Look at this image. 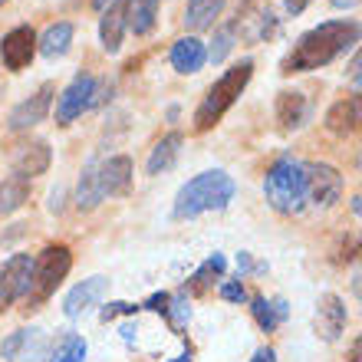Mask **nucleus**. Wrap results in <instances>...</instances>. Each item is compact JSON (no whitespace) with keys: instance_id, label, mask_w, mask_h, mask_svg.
I'll use <instances>...</instances> for the list:
<instances>
[{"instance_id":"1","label":"nucleus","mask_w":362,"mask_h":362,"mask_svg":"<svg viewBox=\"0 0 362 362\" xmlns=\"http://www.w3.org/2000/svg\"><path fill=\"white\" fill-rule=\"evenodd\" d=\"M362 40L359 20H326L320 27L306 30L303 37L293 43V49L284 57L280 73H310V69H323L333 59H339L346 49H353Z\"/></svg>"},{"instance_id":"2","label":"nucleus","mask_w":362,"mask_h":362,"mask_svg":"<svg viewBox=\"0 0 362 362\" xmlns=\"http://www.w3.org/2000/svg\"><path fill=\"white\" fill-rule=\"evenodd\" d=\"M234 178L228 172H221V168H211V172H201L188 181V185H181L178 194H175V208L172 214L178 221H191L204 214V211H224L234 198Z\"/></svg>"},{"instance_id":"3","label":"nucleus","mask_w":362,"mask_h":362,"mask_svg":"<svg viewBox=\"0 0 362 362\" xmlns=\"http://www.w3.org/2000/svg\"><path fill=\"white\" fill-rule=\"evenodd\" d=\"M250 76H254V59H240L238 66H230L224 76L208 89V95L201 99V105L194 109V129L198 132H208L224 119L230 105L240 99V93L247 89Z\"/></svg>"},{"instance_id":"4","label":"nucleus","mask_w":362,"mask_h":362,"mask_svg":"<svg viewBox=\"0 0 362 362\" xmlns=\"http://www.w3.org/2000/svg\"><path fill=\"white\" fill-rule=\"evenodd\" d=\"M264 198L280 214H300L306 204V181H303V162H296L290 155L276 158L267 168L264 178Z\"/></svg>"},{"instance_id":"5","label":"nucleus","mask_w":362,"mask_h":362,"mask_svg":"<svg viewBox=\"0 0 362 362\" xmlns=\"http://www.w3.org/2000/svg\"><path fill=\"white\" fill-rule=\"evenodd\" d=\"M69 267H73V254L66 244H49L37 260H33V280H30V306L47 303L57 293V286L66 280Z\"/></svg>"},{"instance_id":"6","label":"nucleus","mask_w":362,"mask_h":362,"mask_svg":"<svg viewBox=\"0 0 362 362\" xmlns=\"http://www.w3.org/2000/svg\"><path fill=\"white\" fill-rule=\"evenodd\" d=\"M303 181H306V198L320 204V208H333L343 198V175L326 162H303Z\"/></svg>"},{"instance_id":"7","label":"nucleus","mask_w":362,"mask_h":362,"mask_svg":"<svg viewBox=\"0 0 362 362\" xmlns=\"http://www.w3.org/2000/svg\"><path fill=\"white\" fill-rule=\"evenodd\" d=\"M95 83H99L95 76L83 73V76H76L63 93H59V99H57V122L59 125L76 122L83 112L95 109Z\"/></svg>"},{"instance_id":"8","label":"nucleus","mask_w":362,"mask_h":362,"mask_svg":"<svg viewBox=\"0 0 362 362\" xmlns=\"http://www.w3.org/2000/svg\"><path fill=\"white\" fill-rule=\"evenodd\" d=\"M30 280H33V257L13 254L0 270V313L30 293Z\"/></svg>"},{"instance_id":"9","label":"nucleus","mask_w":362,"mask_h":362,"mask_svg":"<svg viewBox=\"0 0 362 362\" xmlns=\"http://www.w3.org/2000/svg\"><path fill=\"white\" fill-rule=\"evenodd\" d=\"M53 95H57V86H53V83H43V86L30 95V99H23V103H17L13 109H10L7 129L10 132H27V129H33V125L47 122L49 105H53Z\"/></svg>"},{"instance_id":"10","label":"nucleus","mask_w":362,"mask_h":362,"mask_svg":"<svg viewBox=\"0 0 362 362\" xmlns=\"http://www.w3.org/2000/svg\"><path fill=\"white\" fill-rule=\"evenodd\" d=\"M37 57V33L33 27H13L7 37L0 40V63L10 73H20L27 69Z\"/></svg>"},{"instance_id":"11","label":"nucleus","mask_w":362,"mask_h":362,"mask_svg":"<svg viewBox=\"0 0 362 362\" xmlns=\"http://www.w3.org/2000/svg\"><path fill=\"white\" fill-rule=\"evenodd\" d=\"M323 125L333 135H356L362 132V95H346V99H336L329 109H326Z\"/></svg>"},{"instance_id":"12","label":"nucleus","mask_w":362,"mask_h":362,"mask_svg":"<svg viewBox=\"0 0 362 362\" xmlns=\"http://www.w3.org/2000/svg\"><path fill=\"white\" fill-rule=\"evenodd\" d=\"M129 7H132V0H112V4L103 10L99 40H103L105 53H119V49H122L125 30H129Z\"/></svg>"},{"instance_id":"13","label":"nucleus","mask_w":362,"mask_h":362,"mask_svg":"<svg viewBox=\"0 0 362 362\" xmlns=\"http://www.w3.org/2000/svg\"><path fill=\"white\" fill-rule=\"evenodd\" d=\"M95 175H99L103 198H119L132 185V158L129 155H112L105 162H95Z\"/></svg>"},{"instance_id":"14","label":"nucleus","mask_w":362,"mask_h":362,"mask_svg":"<svg viewBox=\"0 0 362 362\" xmlns=\"http://www.w3.org/2000/svg\"><path fill=\"white\" fill-rule=\"evenodd\" d=\"M49 162H53V152H49V142L43 139H33V142H23L13 155V175L23 181L37 178V175H47Z\"/></svg>"},{"instance_id":"15","label":"nucleus","mask_w":362,"mask_h":362,"mask_svg":"<svg viewBox=\"0 0 362 362\" xmlns=\"http://www.w3.org/2000/svg\"><path fill=\"white\" fill-rule=\"evenodd\" d=\"M346 329V303L336 293H323L316 303V336L326 343H336Z\"/></svg>"},{"instance_id":"16","label":"nucleus","mask_w":362,"mask_h":362,"mask_svg":"<svg viewBox=\"0 0 362 362\" xmlns=\"http://www.w3.org/2000/svg\"><path fill=\"white\" fill-rule=\"evenodd\" d=\"M310 99L303 93H296V89H284V93L276 95V122L284 125L286 132H293V129H303L310 122Z\"/></svg>"},{"instance_id":"17","label":"nucleus","mask_w":362,"mask_h":362,"mask_svg":"<svg viewBox=\"0 0 362 362\" xmlns=\"http://www.w3.org/2000/svg\"><path fill=\"white\" fill-rule=\"evenodd\" d=\"M105 286H109V280H105V276H89V280L76 284V286H73V290L66 293V300H63V313H66V316L86 313L89 306H95L99 300H103Z\"/></svg>"},{"instance_id":"18","label":"nucleus","mask_w":362,"mask_h":362,"mask_svg":"<svg viewBox=\"0 0 362 362\" xmlns=\"http://www.w3.org/2000/svg\"><path fill=\"white\" fill-rule=\"evenodd\" d=\"M204 63H208V47H204L198 37H181V40H175V47H172V66L178 69L181 76L198 73Z\"/></svg>"},{"instance_id":"19","label":"nucleus","mask_w":362,"mask_h":362,"mask_svg":"<svg viewBox=\"0 0 362 362\" xmlns=\"http://www.w3.org/2000/svg\"><path fill=\"white\" fill-rule=\"evenodd\" d=\"M228 0H188L185 7V27L191 30V37L201 33V30H211L218 23V17L224 13Z\"/></svg>"},{"instance_id":"20","label":"nucleus","mask_w":362,"mask_h":362,"mask_svg":"<svg viewBox=\"0 0 362 362\" xmlns=\"http://www.w3.org/2000/svg\"><path fill=\"white\" fill-rule=\"evenodd\" d=\"M181 145H185L181 132H168V135H162V139H158V142L152 145V152H148L145 172H148V175H162V172H168V168H172V165L178 162Z\"/></svg>"},{"instance_id":"21","label":"nucleus","mask_w":362,"mask_h":362,"mask_svg":"<svg viewBox=\"0 0 362 362\" xmlns=\"http://www.w3.org/2000/svg\"><path fill=\"white\" fill-rule=\"evenodd\" d=\"M73 23H66V20H59V23H49L43 33L37 37V49L43 53L47 59H57V57H63L69 49V43H73Z\"/></svg>"},{"instance_id":"22","label":"nucleus","mask_w":362,"mask_h":362,"mask_svg":"<svg viewBox=\"0 0 362 362\" xmlns=\"http://www.w3.org/2000/svg\"><path fill=\"white\" fill-rule=\"evenodd\" d=\"M250 313H254V320H257V326L264 329V333H274L276 326H280V320L286 316V303L284 300L254 296V300H250Z\"/></svg>"},{"instance_id":"23","label":"nucleus","mask_w":362,"mask_h":362,"mask_svg":"<svg viewBox=\"0 0 362 362\" xmlns=\"http://www.w3.org/2000/svg\"><path fill=\"white\" fill-rule=\"evenodd\" d=\"M30 201V181L23 178H7L4 185H0V218H7V214H13L17 208H23Z\"/></svg>"},{"instance_id":"24","label":"nucleus","mask_w":362,"mask_h":362,"mask_svg":"<svg viewBox=\"0 0 362 362\" xmlns=\"http://www.w3.org/2000/svg\"><path fill=\"white\" fill-rule=\"evenodd\" d=\"M155 13H158V0H132V7H129V30L135 37L152 33Z\"/></svg>"},{"instance_id":"25","label":"nucleus","mask_w":362,"mask_h":362,"mask_svg":"<svg viewBox=\"0 0 362 362\" xmlns=\"http://www.w3.org/2000/svg\"><path fill=\"white\" fill-rule=\"evenodd\" d=\"M224 267H228V260L221 257V254L208 257L198 270H194V276L188 280V290H191V293H204V290H208V284H211V276H221V274H224Z\"/></svg>"},{"instance_id":"26","label":"nucleus","mask_w":362,"mask_h":362,"mask_svg":"<svg viewBox=\"0 0 362 362\" xmlns=\"http://www.w3.org/2000/svg\"><path fill=\"white\" fill-rule=\"evenodd\" d=\"M83 359H86V339L76 333L63 336L57 349H53V356H49V362H83Z\"/></svg>"},{"instance_id":"27","label":"nucleus","mask_w":362,"mask_h":362,"mask_svg":"<svg viewBox=\"0 0 362 362\" xmlns=\"http://www.w3.org/2000/svg\"><path fill=\"white\" fill-rule=\"evenodd\" d=\"M234 37H238V23H228V27L214 30V40H211V49H208L211 63H221L234 49Z\"/></svg>"},{"instance_id":"28","label":"nucleus","mask_w":362,"mask_h":362,"mask_svg":"<svg viewBox=\"0 0 362 362\" xmlns=\"http://www.w3.org/2000/svg\"><path fill=\"white\" fill-rule=\"evenodd\" d=\"M30 336H27V329H17V333H10L7 339H4V346H0V356L4 359H17V353L23 349V343H27Z\"/></svg>"},{"instance_id":"29","label":"nucleus","mask_w":362,"mask_h":362,"mask_svg":"<svg viewBox=\"0 0 362 362\" xmlns=\"http://www.w3.org/2000/svg\"><path fill=\"white\" fill-rule=\"evenodd\" d=\"M168 316H172V326H175V329H181V326L191 320L188 303H185V300H172V303H168Z\"/></svg>"},{"instance_id":"30","label":"nucleus","mask_w":362,"mask_h":362,"mask_svg":"<svg viewBox=\"0 0 362 362\" xmlns=\"http://www.w3.org/2000/svg\"><path fill=\"white\" fill-rule=\"evenodd\" d=\"M221 296H224V300H230V303H244V300H247V290H244V286L234 280V284H224V286H221Z\"/></svg>"},{"instance_id":"31","label":"nucleus","mask_w":362,"mask_h":362,"mask_svg":"<svg viewBox=\"0 0 362 362\" xmlns=\"http://www.w3.org/2000/svg\"><path fill=\"white\" fill-rule=\"evenodd\" d=\"M139 306H132V303H109L103 310V320H112V316H119V313H135Z\"/></svg>"},{"instance_id":"32","label":"nucleus","mask_w":362,"mask_h":362,"mask_svg":"<svg viewBox=\"0 0 362 362\" xmlns=\"http://www.w3.org/2000/svg\"><path fill=\"white\" fill-rule=\"evenodd\" d=\"M168 303H172V296L168 293H155L145 306H148V310H158V313H168Z\"/></svg>"},{"instance_id":"33","label":"nucleus","mask_w":362,"mask_h":362,"mask_svg":"<svg viewBox=\"0 0 362 362\" xmlns=\"http://www.w3.org/2000/svg\"><path fill=\"white\" fill-rule=\"evenodd\" d=\"M310 4H313V0H284V7H286V13H290V17H300Z\"/></svg>"},{"instance_id":"34","label":"nucleus","mask_w":362,"mask_h":362,"mask_svg":"<svg viewBox=\"0 0 362 362\" xmlns=\"http://www.w3.org/2000/svg\"><path fill=\"white\" fill-rule=\"evenodd\" d=\"M349 79H353V83H362V49L353 57V63H349Z\"/></svg>"},{"instance_id":"35","label":"nucleus","mask_w":362,"mask_h":362,"mask_svg":"<svg viewBox=\"0 0 362 362\" xmlns=\"http://www.w3.org/2000/svg\"><path fill=\"white\" fill-rule=\"evenodd\" d=\"M250 362H276V353L270 349V346H264V349H257V353H254V359H250Z\"/></svg>"},{"instance_id":"36","label":"nucleus","mask_w":362,"mask_h":362,"mask_svg":"<svg viewBox=\"0 0 362 362\" xmlns=\"http://www.w3.org/2000/svg\"><path fill=\"white\" fill-rule=\"evenodd\" d=\"M346 362H362V336H359V339H353V346H349V356H346Z\"/></svg>"},{"instance_id":"37","label":"nucleus","mask_w":362,"mask_h":362,"mask_svg":"<svg viewBox=\"0 0 362 362\" xmlns=\"http://www.w3.org/2000/svg\"><path fill=\"white\" fill-rule=\"evenodd\" d=\"M49 211H53V214L63 211V191H53V194H49Z\"/></svg>"},{"instance_id":"38","label":"nucleus","mask_w":362,"mask_h":362,"mask_svg":"<svg viewBox=\"0 0 362 362\" xmlns=\"http://www.w3.org/2000/svg\"><path fill=\"white\" fill-rule=\"evenodd\" d=\"M329 4H333L336 10H353L356 4H359V0H329Z\"/></svg>"},{"instance_id":"39","label":"nucleus","mask_w":362,"mask_h":362,"mask_svg":"<svg viewBox=\"0 0 362 362\" xmlns=\"http://www.w3.org/2000/svg\"><path fill=\"white\" fill-rule=\"evenodd\" d=\"M353 293H356V296H362V270L353 276Z\"/></svg>"},{"instance_id":"40","label":"nucleus","mask_w":362,"mask_h":362,"mask_svg":"<svg viewBox=\"0 0 362 362\" xmlns=\"http://www.w3.org/2000/svg\"><path fill=\"white\" fill-rule=\"evenodd\" d=\"M89 4H93V10H99V13H103V10L109 7V4H112V0H89Z\"/></svg>"},{"instance_id":"41","label":"nucleus","mask_w":362,"mask_h":362,"mask_svg":"<svg viewBox=\"0 0 362 362\" xmlns=\"http://www.w3.org/2000/svg\"><path fill=\"white\" fill-rule=\"evenodd\" d=\"M353 211H356V214H359V218H362V194H359V198H353Z\"/></svg>"},{"instance_id":"42","label":"nucleus","mask_w":362,"mask_h":362,"mask_svg":"<svg viewBox=\"0 0 362 362\" xmlns=\"http://www.w3.org/2000/svg\"><path fill=\"white\" fill-rule=\"evenodd\" d=\"M175 362H191V356H181V359H175Z\"/></svg>"},{"instance_id":"43","label":"nucleus","mask_w":362,"mask_h":362,"mask_svg":"<svg viewBox=\"0 0 362 362\" xmlns=\"http://www.w3.org/2000/svg\"><path fill=\"white\" fill-rule=\"evenodd\" d=\"M359 168H362V155H359Z\"/></svg>"},{"instance_id":"44","label":"nucleus","mask_w":362,"mask_h":362,"mask_svg":"<svg viewBox=\"0 0 362 362\" xmlns=\"http://www.w3.org/2000/svg\"><path fill=\"white\" fill-rule=\"evenodd\" d=\"M4 4H7V0H0V7H4Z\"/></svg>"}]
</instances>
